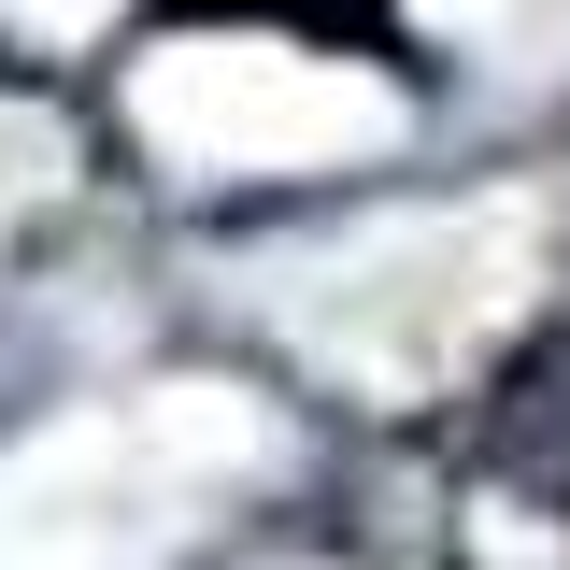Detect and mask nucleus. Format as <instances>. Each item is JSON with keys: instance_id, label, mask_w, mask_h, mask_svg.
<instances>
[{"instance_id": "1", "label": "nucleus", "mask_w": 570, "mask_h": 570, "mask_svg": "<svg viewBox=\"0 0 570 570\" xmlns=\"http://www.w3.org/2000/svg\"><path fill=\"white\" fill-rule=\"evenodd\" d=\"M485 471L570 513V328L542 356H513V385L485 400Z\"/></svg>"}]
</instances>
